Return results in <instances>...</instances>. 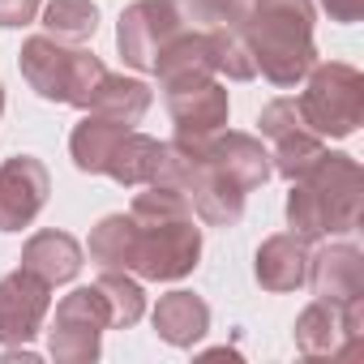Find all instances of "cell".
Listing matches in <instances>:
<instances>
[{
    "mask_svg": "<svg viewBox=\"0 0 364 364\" xmlns=\"http://www.w3.org/2000/svg\"><path fill=\"white\" fill-rule=\"evenodd\" d=\"M129 129H133V124H120V120H112V116L86 112V116L73 124V133H69L73 167H77V171H86V176H103V167H107V159H112L116 141H120Z\"/></svg>",
    "mask_w": 364,
    "mask_h": 364,
    "instance_id": "cell-18",
    "label": "cell"
},
{
    "mask_svg": "<svg viewBox=\"0 0 364 364\" xmlns=\"http://www.w3.org/2000/svg\"><path fill=\"white\" fill-rule=\"evenodd\" d=\"M159 86H180V82H202V77H215V39L210 31H198V26H185L176 39H167V48L159 52L154 69Z\"/></svg>",
    "mask_w": 364,
    "mask_h": 364,
    "instance_id": "cell-14",
    "label": "cell"
},
{
    "mask_svg": "<svg viewBox=\"0 0 364 364\" xmlns=\"http://www.w3.org/2000/svg\"><path fill=\"white\" fill-rule=\"evenodd\" d=\"M82 262H86V253H82V245L69 232H35L26 240V249H22V266L35 270L39 279H48L52 287L77 279Z\"/></svg>",
    "mask_w": 364,
    "mask_h": 364,
    "instance_id": "cell-19",
    "label": "cell"
},
{
    "mask_svg": "<svg viewBox=\"0 0 364 364\" xmlns=\"http://www.w3.org/2000/svg\"><path fill=\"white\" fill-rule=\"evenodd\" d=\"M95 287L103 291V300H107V309H112V326H124V330H129V326L141 321V313H146V291H141L137 279H129V270H103Z\"/></svg>",
    "mask_w": 364,
    "mask_h": 364,
    "instance_id": "cell-23",
    "label": "cell"
},
{
    "mask_svg": "<svg viewBox=\"0 0 364 364\" xmlns=\"http://www.w3.org/2000/svg\"><path fill=\"white\" fill-rule=\"evenodd\" d=\"M360 330H364V300H351V304L313 300L296 317V347L304 355H330L360 343Z\"/></svg>",
    "mask_w": 364,
    "mask_h": 364,
    "instance_id": "cell-12",
    "label": "cell"
},
{
    "mask_svg": "<svg viewBox=\"0 0 364 364\" xmlns=\"http://www.w3.org/2000/svg\"><path fill=\"white\" fill-rule=\"evenodd\" d=\"M210 39H215V73H228L232 82H253L257 77L249 43L236 26H210Z\"/></svg>",
    "mask_w": 364,
    "mask_h": 364,
    "instance_id": "cell-25",
    "label": "cell"
},
{
    "mask_svg": "<svg viewBox=\"0 0 364 364\" xmlns=\"http://www.w3.org/2000/svg\"><path fill=\"white\" fill-rule=\"evenodd\" d=\"M86 253L99 270H129L133 262V215H107L90 228Z\"/></svg>",
    "mask_w": 364,
    "mask_h": 364,
    "instance_id": "cell-22",
    "label": "cell"
},
{
    "mask_svg": "<svg viewBox=\"0 0 364 364\" xmlns=\"http://www.w3.org/2000/svg\"><path fill=\"white\" fill-rule=\"evenodd\" d=\"M180 146V141H171ZM185 150H198L215 171H223L232 185H240L245 193L262 189L270 180V150L253 137V133H236V129H219L206 141H189Z\"/></svg>",
    "mask_w": 364,
    "mask_h": 364,
    "instance_id": "cell-11",
    "label": "cell"
},
{
    "mask_svg": "<svg viewBox=\"0 0 364 364\" xmlns=\"http://www.w3.org/2000/svg\"><path fill=\"white\" fill-rule=\"evenodd\" d=\"M189 26L210 31V26H240V18L249 14L253 0H171Z\"/></svg>",
    "mask_w": 364,
    "mask_h": 364,
    "instance_id": "cell-26",
    "label": "cell"
},
{
    "mask_svg": "<svg viewBox=\"0 0 364 364\" xmlns=\"http://www.w3.org/2000/svg\"><path fill=\"white\" fill-rule=\"evenodd\" d=\"M154 103V90L137 77H124V73H103L95 95H90V107L86 112H99V116H112L120 124H137Z\"/></svg>",
    "mask_w": 364,
    "mask_h": 364,
    "instance_id": "cell-20",
    "label": "cell"
},
{
    "mask_svg": "<svg viewBox=\"0 0 364 364\" xmlns=\"http://www.w3.org/2000/svg\"><path fill=\"white\" fill-rule=\"evenodd\" d=\"M150 321H154V334H159L163 343H171V347H193V343L206 338V330H210V304H206L198 291H185V287H180V291L159 296Z\"/></svg>",
    "mask_w": 364,
    "mask_h": 364,
    "instance_id": "cell-17",
    "label": "cell"
},
{
    "mask_svg": "<svg viewBox=\"0 0 364 364\" xmlns=\"http://www.w3.org/2000/svg\"><path fill=\"white\" fill-rule=\"evenodd\" d=\"M236 31L245 35L257 73L279 90L300 86L317 65L313 0H253Z\"/></svg>",
    "mask_w": 364,
    "mask_h": 364,
    "instance_id": "cell-2",
    "label": "cell"
},
{
    "mask_svg": "<svg viewBox=\"0 0 364 364\" xmlns=\"http://www.w3.org/2000/svg\"><path fill=\"white\" fill-rule=\"evenodd\" d=\"M317 5L330 14V22H360L364 18V0H317Z\"/></svg>",
    "mask_w": 364,
    "mask_h": 364,
    "instance_id": "cell-28",
    "label": "cell"
},
{
    "mask_svg": "<svg viewBox=\"0 0 364 364\" xmlns=\"http://www.w3.org/2000/svg\"><path fill=\"white\" fill-rule=\"evenodd\" d=\"M321 154H326V137H317L304 120H296V124H287L270 137V171H279L287 180L304 176Z\"/></svg>",
    "mask_w": 364,
    "mask_h": 364,
    "instance_id": "cell-21",
    "label": "cell"
},
{
    "mask_svg": "<svg viewBox=\"0 0 364 364\" xmlns=\"http://www.w3.org/2000/svg\"><path fill=\"white\" fill-rule=\"evenodd\" d=\"M304 124L317 137H351L364 116V77L355 65L326 60L304 73V95L296 99Z\"/></svg>",
    "mask_w": 364,
    "mask_h": 364,
    "instance_id": "cell-5",
    "label": "cell"
},
{
    "mask_svg": "<svg viewBox=\"0 0 364 364\" xmlns=\"http://www.w3.org/2000/svg\"><path fill=\"white\" fill-rule=\"evenodd\" d=\"M39 5L43 0H0V26H9V31L31 26L39 18Z\"/></svg>",
    "mask_w": 364,
    "mask_h": 364,
    "instance_id": "cell-27",
    "label": "cell"
},
{
    "mask_svg": "<svg viewBox=\"0 0 364 364\" xmlns=\"http://www.w3.org/2000/svg\"><path fill=\"white\" fill-rule=\"evenodd\" d=\"M163 103L171 112V124H176V137L180 146L189 141H206L210 133H219L232 116V99H228V86L215 82V77H202V82H180V86H167L163 90Z\"/></svg>",
    "mask_w": 364,
    "mask_h": 364,
    "instance_id": "cell-8",
    "label": "cell"
},
{
    "mask_svg": "<svg viewBox=\"0 0 364 364\" xmlns=\"http://www.w3.org/2000/svg\"><path fill=\"white\" fill-rule=\"evenodd\" d=\"M304 283L313 287L317 300H330V304H351V300H364V253L347 240L338 245H326L317 253H309V274Z\"/></svg>",
    "mask_w": 364,
    "mask_h": 364,
    "instance_id": "cell-13",
    "label": "cell"
},
{
    "mask_svg": "<svg viewBox=\"0 0 364 364\" xmlns=\"http://www.w3.org/2000/svg\"><path fill=\"white\" fill-rule=\"evenodd\" d=\"M133 262L129 270L150 283L185 279L202 257V228L193 223V206L176 185H146L133 198Z\"/></svg>",
    "mask_w": 364,
    "mask_h": 364,
    "instance_id": "cell-1",
    "label": "cell"
},
{
    "mask_svg": "<svg viewBox=\"0 0 364 364\" xmlns=\"http://www.w3.org/2000/svg\"><path fill=\"white\" fill-rule=\"evenodd\" d=\"M43 26H48V35H56L65 43H86L99 31V9L90 0H52L43 9Z\"/></svg>",
    "mask_w": 364,
    "mask_h": 364,
    "instance_id": "cell-24",
    "label": "cell"
},
{
    "mask_svg": "<svg viewBox=\"0 0 364 364\" xmlns=\"http://www.w3.org/2000/svg\"><path fill=\"white\" fill-rule=\"evenodd\" d=\"M0 112H5V90H0Z\"/></svg>",
    "mask_w": 364,
    "mask_h": 364,
    "instance_id": "cell-29",
    "label": "cell"
},
{
    "mask_svg": "<svg viewBox=\"0 0 364 364\" xmlns=\"http://www.w3.org/2000/svg\"><path fill=\"white\" fill-rule=\"evenodd\" d=\"M112 326V309L99 287H73L52 317L48 355L60 364H90L103 351V330Z\"/></svg>",
    "mask_w": 364,
    "mask_h": 364,
    "instance_id": "cell-6",
    "label": "cell"
},
{
    "mask_svg": "<svg viewBox=\"0 0 364 364\" xmlns=\"http://www.w3.org/2000/svg\"><path fill=\"white\" fill-rule=\"evenodd\" d=\"M18 69L26 77V86L48 99V103H69V107H90V95L99 86V77L107 73L103 60L82 48V43H65L56 35H31L18 52Z\"/></svg>",
    "mask_w": 364,
    "mask_h": 364,
    "instance_id": "cell-4",
    "label": "cell"
},
{
    "mask_svg": "<svg viewBox=\"0 0 364 364\" xmlns=\"http://www.w3.org/2000/svg\"><path fill=\"white\" fill-rule=\"evenodd\" d=\"M52 313V283L35 270L18 266L14 274L0 279V343L18 347L31 343Z\"/></svg>",
    "mask_w": 364,
    "mask_h": 364,
    "instance_id": "cell-9",
    "label": "cell"
},
{
    "mask_svg": "<svg viewBox=\"0 0 364 364\" xmlns=\"http://www.w3.org/2000/svg\"><path fill=\"white\" fill-rule=\"evenodd\" d=\"M189 22L180 18V9L171 0H133V5L120 14V26H116V48L124 56L129 69H141L150 73L159 52L167 48V39H176Z\"/></svg>",
    "mask_w": 364,
    "mask_h": 364,
    "instance_id": "cell-7",
    "label": "cell"
},
{
    "mask_svg": "<svg viewBox=\"0 0 364 364\" xmlns=\"http://www.w3.org/2000/svg\"><path fill=\"white\" fill-rule=\"evenodd\" d=\"M309 240L296 236V232H279V236H266L257 257H253V274L266 291H296L309 274Z\"/></svg>",
    "mask_w": 364,
    "mask_h": 364,
    "instance_id": "cell-16",
    "label": "cell"
},
{
    "mask_svg": "<svg viewBox=\"0 0 364 364\" xmlns=\"http://www.w3.org/2000/svg\"><path fill=\"white\" fill-rule=\"evenodd\" d=\"M364 206V171L351 154L326 150L304 176L291 180L287 193V223L304 240L321 236H347L360 228Z\"/></svg>",
    "mask_w": 364,
    "mask_h": 364,
    "instance_id": "cell-3",
    "label": "cell"
},
{
    "mask_svg": "<svg viewBox=\"0 0 364 364\" xmlns=\"http://www.w3.org/2000/svg\"><path fill=\"white\" fill-rule=\"evenodd\" d=\"M167 163H171L167 141H159V137H146V133L129 129V133L116 141V150H112V159H107L103 176H112L116 185L137 189V185H154V180H167Z\"/></svg>",
    "mask_w": 364,
    "mask_h": 364,
    "instance_id": "cell-15",
    "label": "cell"
},
{
    "mask_svg": "<svg viewBox=\"0 0 364 364\" xmlns=\"http://www.w3.org/2000/svg\"><path fill=\"white\" fill-rule=\"evenodd\" d=\"M52 193V176L35 154H9L0 163V232H22L39 219Z\"/></svg>",
    "mask_w": 364,
    "mask_h": 364,
    "instance_id": "cell-10",
    "label": "cell"
}]
</instances>
